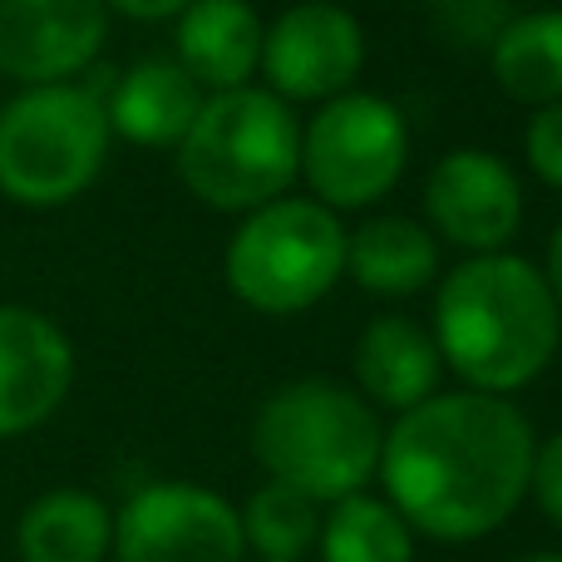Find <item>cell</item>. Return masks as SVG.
Listing matches in <instances>:
<instances>
[{"instance_id": "obj_1", "label": "cell", "mask_w": 562, "mask_h": 562, "mask_svg": "<svg viewBox=\"0 0 562 562\" xmlns=\"http://www.w3.org/2000/svg\"><path fill=\"white\" fill-rule=\"evenodd\" d=\"M533 474V429L504 395L454 390L400 415L380 445L390 504L415 533L474 543L514 518Z\"/></svg>"}, {"instance_id": "obj_3", "label": "cell", "mask_w": 562, "mask_h": 562, "mask_svg": "<svg viewBox=\"0 0 562 562\" xmlns=\"http://www.w3.org/2000/svg\"><path fill=\"white\" fill-rule=\"evenodd\" d=\"M380 445L385 429L375 409L336 380L281 385L252 425L257 464L316 504L360 494L380 469Z\"/></svg>"}, {"instance_id": "obj_23", "label": "cell", "mask_w": 562, "mask_h": 562, "mask_svg": "<svg viewBox=\"0 0 562 562\" xmlns=\"http://www.w3.org/2000/svg\"><path fill=\"white\" fill-rule=\"evenodd\" d=\"M104 5L124 10V15H134V20H173V15H183L193 0H104Z\"/></svg>"}, {"instance_id": "obj_4", "label": "cell", "mask_w": 562, "mask_h": 562, "mask_svg": "<svg viewBox=\"0 0 562 562\" xmlns=\"http://www.w3.org/2000/svg\"><path fill=\"white\" fill-rule=\"evenodd\" d=\"M178 173L198 203L252 213L301 173V128L272 89H217L178 138Z\"/></svg>"}, {"instance_id": "obj_2", "label": "cell", "mask_w": 562, "mask_h": 562, "mask_svg": "<svg viewBox=\"0 0 562 562\" xmlns=\"http://www.w3.org/2000/svg\"><path fill=\"white\" fill-rule=\"evenodd\" d=\"M562 340V306L548 277L514 252H479L445 277L435 346L469 390L508 395L548 370Z\"/></svg>"}, {"instance_id": "obj_19", "label": "cell", "mask_w": 562, "mask_h": 562, "mask_svg": "<svg viewBox=\"0 0 562 562\" xmlns=\"http://www.w3.org/2000/svg\"><path fill=\"white\" fill-rule=\"evenodd\" d=\"M316 548L321 562H415V528L385 498L346 494L321 518Z\"/></svg>"}, {"instance_id": "obj_8", "label": "cell", "mask_w": 562, "mask_h": 562, "mask_svg": "<svg viewBox=\"0 0 562 562\" xmlns=\"http://www.w3.org/2000/svg\"><path fill=\"white\" fill-rule=\"evenodd\" d=\"M243 518L227 498L198 484H148L119 508V562H243Z\"/></svg>"}, {"instance_id": "obj_5", "label": "cell", "mask_w": 562, "mask_h": 562, "mask_svg": "<svg viewBox=\"0 0 562 562\" xmlns=\"http://www.w3.org/2000/svg\"><path fill=\"white\" fill-rule=\"evenodd\" d=\"M109 114L79 85H35L0 109V193L25 207H59L99 178Z\"/></svg>"}, {"instance_id": "obj_6", "label": "cell", "mask_w": 562, "mask_h": 562, "mask_svg": "<svg viewBox=\"0 0 562 562\" xmlns=\"http://www.w3.org/2000/svg\"><path fill=\"white\" fill-rule=\"evenodd\" d=\"M346 272V227L326 203L277 198L247 213L227 247V286L262 316H291Z\"/></svg>"}, {"instance_id": "obj_24", "label": "cell", "mask_w": 562, "mask_h": 562, "mask_svg": "<svg viewBox=\"0 0 562 562\" xmlns=\"http://www.w3.org/2000/svg\"><path fill=\"white\" fill-rule=\"evenodd\" d=\"M548 286H553V296H558V306H562V223H558V233H553V247H548Z\"/></svg>"}, {"instance_id": "obj_9", "label": "cell", "mask_w": 562, "mask_h": 562, "mask_svg": "<svg viewBox=\"0 0 562 562\" xmlns=\"http://www.w3.org/2000/svg\"><path fill=\"white\" fill-rule=\"evenodd\" d=\"M366 65V30L350 10L330 0H306L291 5L286 15L267 30L262 40V69L277 85L281 99H336L356 85Z\"/></svg>"}, {"instance_id": "obj_21", "label": "cell", "mask_w": 562, "mask_h": 562, "mask_svg": "<svg viewBox=\"0 0 562 562\" xmlns=\"http://www.w3.org/2000/svg\"><path fill=\"white\" fill-rule=\"evenodd\" d=\"M524 148H528V164H533V173L543 178V183L562 188V99H558V104H543L533 114Z\"/></svg>"}, {"instance_id": "obj_22", "label": "cell", "mask_w": 562, "mask_h": 562, "mask_svg": "<svg viewBox=\"0 0 562 562\" xmlns=\"http://www.w3.org/2000/svg\"><path fill=\"white\" fill-rule=\"evenodd\" d=\"M528 488L538 494V508L562 528V435L543 439L533 449V474H528Z\"/></svg>"}, {"instance_id": "obj_10", "label": "cell", "mask_w": 562, "mask_h": 562, "mask_svg": "<svg viewBox=\"0 0 562 562\" xmlns=\"http://www.w3.org/2000/svg\"><path fill=\"white\" fill-rule=\"evenodd\" d=\"M425 207L439 237L464 252H504L524 223L518 173L488 148H454L435 164L425 183Z\"/></svg>"}, {"instance_id": "obj_15", "label": "cell", "mask_w": 562, "mask_h": 562, "mask_svg": "<svg viewBox=\"0 0 562 562\" xmlns=\"http://www.w3.org/2000/svg\"><path fill=\"white\" fill-rule=\"evenodd\" d=\"M198 109H203V85L183 65L148 59V65L128 69L119 79L104 114H109V134H124L128 144L144 148H168L188 134Z\"/></svg>"}, {"instance_id": "obj_25", "label": "cell", "mask_w": 562, "mask_h": 562, "mask_svg": "<svg viewBox=\"0 0 562 562\" xmlns=\"http://www.w3.org/2000/svg\"><path fill=\"white\" fill-rule=\"evenodd\" d=\"M518 562H562V553H533V558H518Z\"/></svg>"}, {"instance_id": "obj_17", "label": "cell", "mask_w": 562, "mask_h": 562, "mask_svg": "<svg viewBox=\"0 0 562 562\" xmlns=\"http://www.w3.org/2000/svg\"><path fill=\"white\" fill-rule=\"evenodd\" d=\"M346 272L375 296H415L439 277V243L409 217H375L346 237Z\"/></svg>"}, {"instance_id": "obj_14", "label": "cell", "mask_w": 562, "mask_h": 562, "mask_svg": "<svg viewBox=\"0 0 562 562\" xmlns=\"http://www.w3.org/2000/svg\"><path fill=\"white\" fill-rule=\"evenodd\" d=\"M262 40L247 0H193L178 15V65L207 89H243L262 65Z\"/></svg>"}, {"instance_id": "obj_11", "label": "cell", "mask_w": 562, "mask_h": 562, "mask_svg": "<svg viewBox=\"0 0 562 562\" xmlns=\"http://www.w3.org/2000/svg\"><path fill=\"white\" fill-rule=\"evenodd\" d=\"M104 30V0H0V75L59 85L99 55Z\"/></svg>"}, {"instance_id": "obj_13", "label": "cell", "mask_w": 562, "mask_h": 562, "mask_svg": "<svg viewBox=\"0 0 562 562\" xmlns=\"http://www.w3.org/2000/svg\"><path fill=\"white\" fill-rule=\"evenodd\" d=\"M439 356L435 336L419 330L409 316H380L360 330L356 340V380H360V400L370 409H415L419 400L439 395Z\"/></svg>"}, {"instance_id": "obj_12", "label": "cell", "mask_w": 562, "mask_h": 562, "mask_svg": "<svg viewBox=\"0 0 562 562\" xmlns=\"http://www.w3.org/2000/svg\"><path fill=\"white\" fill-rule=\"evenodd\" d=\"M75 350L30 306H0V439L45 425L69 395Z\"/></svg>"}, {"instance_id": "obj_7", "label": "cell", "mask_w": 562, "mask_h": 562, "mask_svg": "<svg viewBox=\"0 0 562 562\" xmlns=\"http://www.w3.org/2000/svg\"><path fill=\"white\" fill-rule=\"evenodd\" d=\"M409 158V128L390 99L346 94L326 99L301 134V173L316 188V203L330 213L370 207L400 183Z\"/></svg>"}, {"instance_id": "obj_16", "label": "cell", "mask_w": 562, "mask_h": 562, "mask_svg": "<svg viewBox=\"0 0 562 562\" xmlns=\"http://www.w3.org/2000/svg\"><path fill=\"white\" fill-rule=\"evenodd\" d=\"M20 562H104L114 548V514L85 488H55L20 514Z\"/></svg>"}, {"instance_id": "obj_20", "label": "cell", "mask_w": 562, "mask_h": 562, "mask_svg": "<svg viewBox=\"0 0 562 562\" xmlns=\"http://www.w3.org/2000/svg\"><path fill=\"white\" fill-rule=\"evenodd\" d=\"M237 518H243L247 548H257L267 562H296L301 553H311L321 538L316 498H306L291 484H277V479L257 488Z\"/></svg>"}, {"instance_id": "obj_18", "label": "cell", "mask_w": 562, "mask_h": 562, "mask_svg": "<svg viewBox=\"0 0 562 562\" xmlns=\"http://www.w3.org/2000/svg\"><path fill=\"white\" fill-rule=\"evenodd\" d=\"M494 79L518 104H558L562 99V10H533L498 30Z\"/></svg>"}]
</instances>
